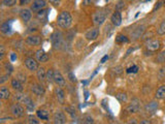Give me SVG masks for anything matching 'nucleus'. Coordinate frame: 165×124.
<instances>
[{
  "instance_id": "obj_1",
  "label": "nucleus",
  "mask_w": 165,
  "mask_h": 124,
  "mask_svg": "<svg viewBox=\"0 0 165 124\" xmlns=\"http://www.w3.org/2000/svg\"><path fill=\"white\" fill-rule=\"evenodd\" d=\"M163 48V42L160 38L157 37H152L147 39L144 42V49L149 53V55H154L156 53H159Z\"/></svg>"
},
{
  "instance_id": "obj_2",
  "label": "nucleus",
  "mask_w": 165,
  "mask_h": 124,
  "mask_svg": "<svg viewBox=\"0 0 165 124\" xmlns=\"http://www.w3.org/2000/svg\"><path fill=\"white\" fill-rule=\"evenodd\" d=\"M57 25L62 29H68L72 25V16L69 12L62 11L57 17Z\"/></svg>"
},
{
  "instance_id": "obj_3",
  "label": "nucleus",
  "mask_w": 165,
  "mask_h": 124,
  "mask_svg": "<svg viewBox=\"0 0 165 124\" xmlns=\"http://www.w3.org/2000/svg\"><path fill=\"white\" fill-rule=\"evenodd\" d=\"M92 20H93V23L94 25L96 26H101L102 24H104V22H105L106 20V15L105 12H102V11H97L93 14L92 16Z\"/></svg>"
},
{
  "instance_id": "obj_4",
  "label": "nucleus",
  "mask_w": 165,
  "mask_h": 124,
  "mask_svg": "<svg viewBox=\"0 0 165 124\" xmlns=\"http://www.w3.org/2000/svg\"><path fill=\"white\" fill-rule=\"evenodd\" d=\"M11 113L15 118H22L25 115V109L19 103H13L11 106Z\"/></svg>"
},
{
  "instance_id": "obj_5",
  "label": "nucleus",
  "mask_w": 165,
  "mask_h": 124,
  "mask_svg": "<svg viewBox=\"0 0 165 124\" xmlns=\"http://www.w3.org/2000/svg\"><path fill=\"white\" fill-rule=\"evenodd\" d=\"M38 61L36 60V58H33V57H28V58L25 59L24 64L26 66V68L30 70V72H36L38 69Z\"/></svg>"
},
{
  "instance_id": "obj_6",
  "label": "nucleus",
  "mask_w": 165,
  "mask_h": 124,
  "mask_svg": "<svg viewBox=\"0 0 165 124\" xmlns=\"http://www.w3.org/2000/svg\"><path fill=\"white\" fill-rule=\"evenodd\" d=\"M46 4H48L46 0H33L30 8H31V11L33 12H38L41 9H45Z\"/></svg>"
},
{
  "instance_id": "obj_7",
  "label": "nucleus",
  "mask_w": 165,
  "mask_h": 124,
  "mask_svg": "<svg viewBox=\"0 0 165 124\" xmlns=\"http://www.w3.org/2000/svg\"><path fill=\"white\" fill-rule=\"evenodd\" d=\"M99 34H100V29L98 27H95L93 29H90L89 31H87L85 34V37L89 42H94L99 37Z\"/></svg>"
},
{
  "instance_id": "obj_8",
  "label": "nucleus",
  "mask_w": 165,
  "mask_h": 124,
  "mask_svg": "<svg viewBox=\"0 0 165 124\" xmlns=\"http://www.w3.org/2000/svg\"><path fill=\"white\" fill-rule=\"evenodd\" d=\"M19 16L20 18H21V20L23 22L25 23H28L30 20H31L32 18V11L31 8H21L20 9V12H19Z\"/></svg>"
},
{
  "instance_id": "obj_9",
  "label": "nucleus",
  "mask_w": 165,
  "mask_h": 124,
  "mask_svg": "<svg viewBox=\"0 0 165 124\" xmlns=\"http://www.w3.org/2000/svg\"><path fill=\"white\" fill-rule=\"evenodd\" d=\"M147 28V26L146 25H140L138 26L136 29H134L132 33H131V38L133 39V41H137L138 38L140 37H143V33L146 32V29Z\"/></svg>"
},
{
  "instance_id": "obj_10",
  "label": "nucleus",
  "mask_w": 165,
  "mask_h": 124,
  "mask_svg": "<svg viewBox=\"0 0 165 124\" xmlns=\"http://www.w3.org/2000/svg\"><path fill=\"white\" fill-rule=\"evenodd\" d=\"M66 121H67V118H66V115L64 114V112L58 111V112H56L55 114H54L53 122L55 124H64V123H66Z\"/></svg>"
},
{
  "instance_id": "obj_11",
  "label": "nucleus",
  "mask_w": 165,
  "mask_h": 124,
  "mask_svg": "<svg viewBox=\"0 0 165 124\" xmlns=\"http://www.w3.org/2000/svg\"><path fill=\"white\" fill-rule=\"evenodd\" d=\"M35 58L39 63H46V62L49 61L50 57L48 55V53H46L45 50L39 49L38 51H36V53H35Z\"/></svg>"
},
{
  "instance_id": "obj_12",
  "label": "nucleus",
  "mask_w": 165,
  "mask_h": 124,
  "mask_svg": "<svg viewBox=\"0 0 165 124\" xmlns=\"http://www.w3.org/2000/svg\"><path fill=\"white\" fill-rule=\"evenodd\" d=\"M54 82L57 84V86L59 87H65L66 86V81L64 79V77L59 70H55V73H54Z\"/></svg>"
},
{
  "instance_id": "obj_13",
  "label": "nucleus",
  "mask_w": 165,
  "mask_h": 124,
  "mask_svg": "<svg viewBox=\"0 0 165 124\" xmlns=\"http://www.w3.org/2000/svg\"><path fill=\"white\" fill-rule=\"evenodd\" d=\"M26 43L31 47L39 46L40 43H41V37H40L39 35H29L28 37L26 38Z\"/></svg>"
},
{
  "instance_id": "obj_14",
  "label": "nucleus",
  "mask_w": 165,
  "mask_h": 124,
  "mask_svg": "<svg viewBox=\"0 0 165 124\" xmlns=\"http://www.w3.org/2000/svg\"><path fill=\"white\" fill-rule=\"evenodd\" d=\"M110 22L116 27L121 26V24H122V15H121V12L119 11H116L112 15V17H110Z\"/></svg>"
},
{
  "instance_id": "obj_15",
  "label": "nucleus",
  "mask_w": 165,
  "mask_h": 124,
  "mask_svg": "<svg viewBox=\"0 0 165 124\" xmlns=\"http://www.w3.org/2000/svg\"><path fill=\"white\" fill-rule=\"evenodd\" d=\"M139 109H140L139 102L137 99H134L133 102H131L130 105L127 107L126 110H127V112L130 114H136L139 111Z\"/></svg>"
},
{
  "instance_id": "obj_16",
  "label": "nucleus",
  "mask_w": 165,
  "mask_h": 124,
  "mask_svg": "<svg viewBox=\"0 0 165 124\" xmlns=\"http://www.w3.org/2000/svg\"><path fill=\"white\" fill-rule=\"evenodd\" d=\"M21 100L23 102V103L25 105V108H26L27 111H28V112H32V111L34 110L35 105H34L33 100L30 98V97H28V96H23Z\"/></svg>"
},
{
  "instance_id": "obj_17",
  "label": "nucleus",
  "mask_w": 165,
  "mask_h": 124,
  "mask_svg": "<svg viewBox=\"0 0 165 124\" xmlns=\"http://www.w3.org/2000/svg\"><path fill=\"white\" fill-rule=\"evenodd\" d=\"M154 97L156 100H165V84L158 87L157 90L155 91Z\"/></svg>"
},
{
  "instance_id": "obj_18",
  "label": "nucleus",
  "mask_w": 165,
  "mask_h": 124,
  "mask_svg": "<svg viewBox=\"0 0 165 124\" xmlns=\"http://www.w3.org/2000/svg\"><path fill=\"white\" fill-rule=\"evenodd\" d=\"M55 94H56V98L57 100L61 103V105H64L65 103V93H64V90L62 89V87H57L55 89Z\"/></svg>"
},
{
  "instance_id": "obj_19",
  "label": "nucleus",
  "mask_w": 165,
  "mask_h": 124,
  "mask_svg": "<svg viewBox=\"0 0 165 124\" xmlns=\"http://www.w3.org/2000/svg\"><path fill=\"white\" fill-rule=\"evenodd\" d=\"M31 90H32V92L37 96H41L46 93L45 88H43L41 85H39V84H33L31 86Z\"/></svg>"
},
{
  "instance_id": "obj_20",
  "label": "nucleus",
  "mask_w": 165,
  "mask_h": 124,
  "mask_svg": "<svg viewBox=\"0 0 165 124\" xmlns=\"http://www.w3.org/2000/svg\"><path fill=\"white\" fill-rule=\"evenodd\" d=\"M11 87L12 89H15L16 91H19V92L23 91V89H24V87H23V83L20 81L19 79H12V82H11Z\"/></svg>"
},
{
  "instance_id": "obj_21",
  "label": "nucleus",
  "mask_w": 165,
  "mask_h": 124,
  "mask_svg": "<svg viewBox=\"0 0 165 124\" xmlns=\"http://www.w3.org/2000/svg\"><path fill=\"white\" fill-rule=\"evenodd\" d=\"M9 97H11V91H9V89L7 87L2 86L1 88H0V98L2 100H6V99H8Z\"/></svg>"
},
{
  "instance_id": "obj_22",
  "label": "nucleus",
  "mask_w": 165,
  "mask_h": 124,
  "mask_svg": "<svg viewBox=\"0 0 165 124\" xmlns=\"http://www.w3.org/2000/svg\"><path fill=\"white\" fill-rule=\"evenodd\" d=\"M36 76H37V79L39 82H45L46 80V72L45 67H38V69L36 70Z\"/></svg>"
},
{
  "instance_id": "obj_23",
  "label": "nucleus",
  "mask_w": 165,
  "mask_h": 124,
  "mask_svg": "<svg viewBox=\"0 0 165 124\" xmlns=\"http://www.w3.org/2000/svg\"><path fill=\"white\" fill-rule=\"evenodd\" d=\"M158 108H159V103H158V102H155L154 100V102H151L146 106V111L148 113H154L156 112Z\"/></svg>"
},
{
  "instance_id": "obj_24",
  "label": "nucleus",
  "mask_w": 165,
  "mask_h": 124,
  "mask_svg": "<svg viewBox=\"0 0 165 124\" xmlns=\"http://www.w3.org/2000/svg\"><path fill=\"white\" fill-rule=\"evenodd\" d=\"M12 25H11V22H5L3 23L1 25V27H0V30H1L2 33H4V34H8V33L12 32Z\"/></svg>"
},
{
  "instance_id": "obj_25",
  "label": "nucleus",
  "mask_w": 165,
  "mask_h": 124,
  "mask_svg": "<svg viewBox=\"0 0 165 124\" xmlns=\"http://www.w3.org/2000/svg\"><path fill=\"white\" fill-rule=\"evenodd\" d=\"M36 116H37L39 119L45 120V121H48L49 120V113L45 110H37L36 111Z\"/></svg>"
},
{
  "instance_id": "obj_26",
  "label": "nucleus",
  "mask_w": 165,
  "mask_h": 124,
  "mask_svg": "<svg viewBox=\"0 0 165 124\" xmlns=\"http://www.w3.org/2000/svg\"><path fill=\"white\" fill-rule=\"evenodd\" d=\"M155 63H159V64H165V51L159 52L155 58Z\"/></svg>"
},
{
  "instance_id": "obj_27",
  "label": "nucleus",
  "mask_w": 165,
  "mask_h": 124,
  "mask_svg": "<svg viewBox=\"0 0 165 124\" xmlns=\"http://www.w3.org/2000/svg\"><path fill=\"white\" fill-rule=\"evenodd\" d=\"M156 32H157V35H159V36L165 35V20H163V21L159 24V26H158L156 29Z\"/></svg>"
},
{
  "instance_id": "obj_28",
  "label": "nucleus",
  "mask_w": 165,
  "mask_h": 124,
  "mask_svg": "<svg viewBox=\"0 0 165 124\" xmlns=\"http://www.w3.org/2000/svg\"><path fill=\"white\" fill-rule=\"evenodd\" d=\"M116 98L119 100L120 102H126L128 99L127 93L126 92H118L116 94Z\"/></svg>"
},
{
  "instance_id": "obj_29",
  "label": "nucleus",
  "mask_w": 165,
  "mask_h": 124,
  "mask_svg": "<svg viewBox=\"0 0 165 124\" xmlns=\"http://www.w3.org/2000/svg\"><path fill=\"white\" fill-rule=\"evenodd\" d=\"M116 42L117 43H127V42H129V38H128L126 35L118 34L116 37Z\"/></svg>"
},
{
  "instance_id": "obj_30",
  "label": "nucleus",
  "mask_w": 165,
  "mask_h": 124,
  "mask_svg": "<svg viewBox=\"0 0 165 124\" xmlns=\"http://www.w3.org/2000/svg\"><path fill=\"white\" fill-rule=\"evenodd\" d=\"M65 112L68 114V115L70 116V117H75L76 116V110L73 108V107H71V106H67V107H65Z\"/></svg>"
},
{
  "instance_id": "obj_31",
  "label": "nucleus",
  "mask_w": 165,
  "mask_h": 124,
  "mask_svg": "<svg viewBox=\"0 0 165 124\" xmlns=\"http://www.w3.org/2000/svg\"><path fill=\"white\" fill-rule=\"evenodd\" d=\"M1 3L3 6H5V7H12V6L16 5L17 0H2Z\"/></svg>"
},
{
  "instance_id": "obj_32",
  "label": "nucleus",
  "mask_w": 165,
  "mask_h": 124,
  "mask_svg": "<svg viewBox=\"0 0 165 124\" xmlns=\"http://www.w3.org/2000/svg\"><path fill=\"white\" fill-rule=\"evenodd\" d=\"M54 73H55V70L54 69H49L46 72V81L49 83L54 82Z\"/></svg>"
},
{
  "instance_id": "obj_33",
  "label": "nucleus",
  "mask_w": 165,
  "mask_h": 124,
  "mask_svg": "<svg viewBox=\"0 0 165 124\" xmlns=\"http://www.w3.org/2000/svg\"><path fill=\"white\" fill-rule=\"evenodd\" d=\"M4 70H5V72L7 73V75H11V73L13 72V67H12V65L11 62H6L5 63V64H4Z\"/></svg>"
},
{
  "instance_id": "obj_34",
  "label": "nucleus",
  "mask_w": 165,
  "mask_h": 124,
  "mask_svg": "<svg viewBox=\"0 0 165 124\" xmlns=\"http://www.w3.org/2000/svg\"><path fill=\"white\" fill-rule=\"evenodd\" d=\"M125 6H126V3L124 0H121V1H119L117 3V5H116V11H119L121 12L122 9L125 8Z\"/></svg>"
},
{
  "instance_id": "obj_35",
  "label": "nucleus",
  "mask_w": 165,
  "mask_h": 124,
  "mask_svg": "<svg viewBox=\"0 0 165 124\" xmlns=\"http://www.w3.org/2000/svg\"><path fill=\"white\" fill-rule=\"evenodd\" d=\"M137 72H138V66L137 65H132L126 69L127 73H136Z\"/></svg>"
},
{
  "instance_id": "obj_36",
  "label": "nucleus",
  "mask_w": 165,
  "mask_h": 124,
  "mask_svg": "<svg viewBox=\"0 0 165 124\" xmlns=\"http://www.w3.org/2000/svg\"><path fill=\"white\" fill-rule=\"evenodd\" d=\"M158 77H159V80L165 79V64L159 69V72H158Z\"/></svg>"
},
{
  "instance_id": "obj_37",
  "label": "nucleus",
  "mask_w": 165,
  "mask_h": 124,
  "mask_svg": "<svg viewBox=\"0 0 165 124\" xmlns=\"http://www.w3.org/2000/svg\"><path fill=\"white\" fill-rule=\"evenodd\" d=\"M38 117L37 116H32V115H30L29 117H28V122L29 123H34V124H38L39 123V121H38Z\"/></svg>"
},
{
  "instance_id": "obj_38",
  "label": "nucleus",
  "mask_w": 165,
  "mask_h": 124,
  "mask_svg": "<svg viewBox=\"0 0 165 124\" xmlns=\"http://www.w3.org/2000/svg\"><path fill=\"white\" fill-rule=\"evenodd\" d=\"M4 57H5V49H4V46L1 45L0 46V60H2L4 59Z\"/></svg>"
},
{
  "instance_id": "obj_39",
  "label": "nucleus",
  "mask_w": 165,
  "mask_h": 124,
  "mask_svg": "<svg viewBox=\"0 0 165 124\" xmlns=\"http://www.w3.org/2000/svg\"><path fill=\"white\" fill-rule=\"evenodd\" d=\"M83 123H94V119L92 118L91 116H86V117H84V119H83Z\"/></svg>"
},
{
  "instance_id": "obj_40",
  "label": "nucleus",
  "mask_w": 165,
  "mask_h": 124,
  "mask_svg": "<svg viewBox=\"0 0 165 124\" xmlns=\"http://www.w3.org/2000/svg\"><path fill=\"white\" fill-rule=\"evenodd\" d=\"M49 1L54 6H59L60 4H61V0H49Z\"/></svg>"
},
{
  "instance_id": "obj_41",
  "label": "nucleus",
  "mask_w": 165,
  "mask_h": 124,
  "mask_svg": "<svg viewBox=\"0 0 165 124\" xmlns=\"http://www.w3.org/2000/svg\"><path fill=\"white\" fill-rule=\"evenodd\" d=\"M12 120H13L12 117H5V118H1V119H0V123H4L6 121H12Z\"/></svg>"
},
{
  "instance_id": "obj_42",
  "label": "nucleus",
  "mask_w": 165,
  "mask_h": 124,
  "mask_svg": "<svg viewBox=\"0 0 165 124\" xmlns=\"http://www.w3.org/2000/svg\"><path fill=\"white\" fill-rule=\"evenodd\" d=\"M164 3V1H162V0H160V1H158L156 3V5H155V7H154V11H156V9H158L160 7V6H162V4Z\"/></svg>"
},
{
  "instance_id": "obj_43",
  "label": "nucleus",
  "mask_w": 165,
  "mask_h": 124,
  "mask_svg": "<svg viewBox=\"0 0 165 124\" xmlns=\"http://www.w3.org/2000/svg\"><path fill=\"white\" fill-rule=\"evenodd\" d=\"M93 3V0H83V4L85 6H89Z\"/></svg>"
},
{
  "instance_id": "obj_44",
  "label": "nucleus",
  "mask_w": 165,
  "mask_h": 124,
  "mask_svg": "<svg viewBox=\"0 0 165 124\" xmlns=\"http://www.w3.org/2000/svg\"><path fill=\"white\" fill-rule=\"evenodd\" d=\"M68 77H69V80L71 82H76V79H75V76H73L72 72H69L68 73Z\"/></svg>"
},
{
  "instance_id": "obj_45",
  "label": "nucleus",
  "mask_w": 165,
  "mask_h": 124,
  "mask_svg": "<svg viewBox=\"0 0 165 124\" xmlns=\"http://www.w3.org/2000/svg\"><path fill=\"white\" fill-rule=\"evenodd\" d=\"M8 77H9V75H7V73H6V75H5L4 77H2L1 80H0V84H1V85H2L3 83L7 81V78H8Z\"/></svg>"
},
{
  "instance_id": "obj_46",
  "label": "nucleus",
  "mask_w": 165,
  "mask_h": 124,
  "mask_svg": "<svg viewBox=\"0 0 165 124\" xmlns=\"http://www.w3.org/2000/svg\"><path fill=\"white\" fill-rule=\"evenodd\" d=\"M15 60H17V54H15V53H12V54H11V61L13 62Z\"/></svg>"
},
{
  "instance_id": "obj_47",
  "label": "nucleus",
  "mask_w": 165,
  "mask_h": 124,
  "mask_svg": "<svg viewBox=\"0 0 165 124\" xmlns=\"http://www.w3.org/2000/svg\"><path fill=\"white\" fill-rule=\"evenodd\" d=\"M107 59H109V56H107V55H105V56H104L103 57V58L101 59V61H100V62H101V63H104V62H105L106 61V60Z\"/></svg>"
},
{
  "instance_id": "obj_48",
  "label": "nucleus",
  "mask_w": 165,
  "mask_h": 124,
  "mask_svg": "<svg viewBox=\"0 0 165 124\" xmlns=\"http://www.w3.org/2000/svg\"><path fill=\"white\" fill-rule=\"evenodd\" d=\"M27 2H28V0H20V5H24Z\"/></svg>"
},
{
  "instance_id": "obj_49",
  "label": "nucleus",
  "mask_w": 165,
  "mask_h": 124,
  "mask_svg": "<svg viewBox=\"0 0 165 124\" xmlns=\"http://www.w3.org/2000/svg\"><path fill=\"white\" fill-rule=\"evenodd\" d=\"M88 97H89V92H87V91H86V92H85V98H86V99H88Z\"/></svg>"
},
{
  "instance_id": "obj_50",
  "label": "nucleus",
  "mask_w": 165,
  "mask_h": 124,
  "mask_svg": "<svg viewBox=\"0 0 165 124\" xmlns=\"http://www.w3.org/2000/svg\"><path fill=\"white\" fill-rule=\"evenodd\" d=\"M140 123H151L150 121H140Z\"/></svg>"
},
{
  "instance_id": "obj_51",
  "label": "nucleus",
  "mask_w": 165,
  "mask_h": 124,
  "mask_svg": "<svg viewBox=\"0 0 165 124\" xmlns=\"http://www.w3.org/2000/svg\"><path fill=\"white\" fill-rule=\"evenodd\" d=\"M163 5L165 6V0H164V3H163Z\"/></svg>"
}]
</instances>
